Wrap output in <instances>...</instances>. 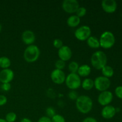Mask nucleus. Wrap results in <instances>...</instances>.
I'll return each mask as SVG.
<instances>
[{"instance_id": "nucleus-25", "label": "nucleus", "mask_w": 122, "mask_h": 122, "mask_svg": "<svg viewBox=\"0 0 122 122\" xmlns=\"http://www.w3.org/2000/svg\"><path fill=\"white\" fill-rule=\"evenodd\" d=\"M55 67L56 69L63 70V69H64L66 67V62L61 60H58L55 63Z\"/></svg>"}, {"instance_id": "nucleus-19", "label": "nucleus", "mask_w": 122, "mask_h": 122, "mask_svg": "<svg viewBox=\"0 0 122 122\" xmlns=\"http://www.w3.org/2000/svg\"><path fill=\"white\" fill-rule=\"evenodd\" d=\"M82 88L85 91H90L94 87V80L91 78H85L81 83Z\"/></svg>"}, {"instance_id": "nucleus-11", "label": "nucleus", "mask_w": 122, "mask_h": 122, "mask_svg": "<svg viewBox=\"0 0 122 122\" xmlns=\"http://www.w3.org/2000/svg\"><path fill=\"white\" fill-rule=\"evenodd\" d=\"M14 77V71L11 69H2L0 71V82L2 83H10L13 80Z\"/></svg>"}, {"instance_id": "nucleus-7", "label": "nucleus", "mask_w": 122, "mask_h": 122, "mask_svg": "<svg viewBox=\"0 0 122 122\" xmlns=\"http://www.w3.org/2000/svg\"><path fill=\"white\" fill-rule=\"evenodd\" d=\"M91 36V30L88 26H82L78 27L75 32V36L81 41H86Z\"/></svg>"}, {"instance_id": "nucleus-24", "label": "nucleus", "mask_w": 122, "mask_h": 122, "mask_svg": "<svg viewBox=\"0 0 122 122\" xmlns=\"http://www.w3.org/2000/svg\"><path fill=\"white\" fill-rule=\"evenodd\" d=\"M86 14V9L83 7H79L76 12V15L79 18L85 16Z\"/></svg>"}, {"instance_id": "nucleus-37", "label": "nucleus", "mask_w": 122, "mask_h": 122, "mask_svg": "<svg viewBox=\"0 0 122 122\" xmlns=\"http://www.w3.org/2000/svg\"><path fill=\"white\" fill-rule=\"evenodd\" d=\"M1 30H2V26H1V23H0V32H1Z\"/></svg>"}, {"instance_id": "nucleus-16", "label": "nucleus", "mask_w": 122, "mask_h": 122, "mask_svg": "<svg viewBox=\"0 0 122 122\" xmlns=\"http://www.w3.org/2000/svg\"><path fill=\"white\" fill-rule=\"evenodd\" d=\"M91 73V68L88 64H83L79 66L77 74L80 77H88Z\"/></svg>"}, {"instance_id": "nucleus-8", "label": "nucleus", "mask_w": 122, "mask_h": 122, "mask_svg": "<svg viewBox=\"0 0 122 122\" xmlns=\"http://www.w3.org/2000/svg\"><path fill=\"white\" fill-rule=\"evenodd\" d=\"M79 7V3L76 0H64L62 3L63 10L69 14L76 13Z\"/></svg>"}, {"instance_id": "nucleus-31", "label": "nucleus", "mask_w": 122, "mask_h": 122, "mask_svg": "<svg viewBox=\"0 0 122 122\" xmlns=\"http://www.w3.org/2000/svg\"><path fill=\"white\" fill-rule=\"evenodd\" d=\"M11 84L10 83H2L1 86V88L2 91H9L11 89Z\"/></svg>"}, {"instance_id": "nucleus-28", "label": "nucleus", "mask_w": 122, "mask_h": 122, "mask_svg": "<svg viewBox=\"0 0 122 122\" xmlns=\"http://www.w3.org/2000/svg\"><path fill=\"white\" fill-rule=\"evenodd\" d=\"M68 97L70 100H72V101H75V100H77V98L79 97L78 94H77L76 91L71 90L68 94Z\"/></svg>"}, {"instance_id": "nucleus-4", "label": "nucleus", "mask_w": 122, "mask_h": 122, "mask_svg": "<svg viewBox=\"0 0 122 122\" xmlns=\"http://www.w3.org/2000/svg\"><path fill=\"white\" fill-rule=\"evenodd\" d=\"M99 41L100 46L102 48L110 49L113 47L115 44V36L112 32L106 31L101 35Z\"/></svg>"}, {"instance_id": "nucleus-5", "label": "nucleus", "mask_w": 122, "mask_h": 122, "mask_svg": "<svg viewBox=\"0 0 122 122\" xmlns=\"http://www.w3.org/2000/svg\"><path fill=\"white\" fill-rule=\"evenodd\" d=\"M66 85L70 90L75 91L81 86V77L77 73H69L66 77Z\"/></svg>"}, {"instance_id": "nucleus-17", "label": "nucleus", "mask_w": 122, "mask_h": 122, "mask_svg": "<svg viewBox=\"0 0 122 122\" xmlns=\"http://www.w3.org/2000/svg\"><path fill=\"white\" fill-rule=\"evenodd\" d=\"M81 23V19L76 15H70L67 20V24L70 27H76Z\"/></svg>"}, {"instance_id": "nucleus-21", "label": "nucleus", "mask_w": 122, "mask_h": 122, "mask_svg": "<svg viewBox=\"0 0 122 122\" xmlns=\"http://www.w3.org/2000/svg\"><path fill=\"white\" fill-rule=\"evenodd\" d=\"M11 60L5 56L0 57V67L2 69H9L11 66Z\"/></svg>"}, {"instance_id": "nucleus-32", "label": "nucleus", "mask_w": 122, "mask_h": 122, "mask_svg": "<svg viewBox=\"0 0 122 122\" xmlns=\"http://www.w3.org/2000/svg\"><path fill=\"white\" fill-rule=\"evenodd\" d=\"M7 102V98L4 95H0V106L5 105Z\"/></svg>"}, {"instance_id": "nucleus-35", "label": "nucleus", "mask_w": 122, "mask_h": 122, "mask_svg": "<svg viewBox=\"0 0 122 122\" xmlns=\"http://www.w3.org/2000/svg\"><path fill=\"white\" fill-rule=\"evenodd\" d=\"M20 122H32L30 119H28V118L25 117V118H23V119H21Z\"/></svg>"}, {"instance_id": "nucleus-36", "label": "nucleus", "mask_w": 122, "mask_h": 122, "mask_svg": "<svg viewBox=\"0 0 122 122\" xmlns=\"http://www.w3.org/2000/svg\"><path fill=\"white\" fill-rule=\"evenodd\" d=\"M0 122H7L6 121L5 119H1V118H0Z\"/></svg>"}, {"instance_id": "nucleus-12", "label": "nucleus", "mask_w": 122, "mask_h": 122, "mask_svg": "<svg viewBox=\"0 0 122 122\" xmlns=\"http://www.w3.org/2000/svg\"><path fill=\"white\" fill-rule=\"evenodd\" d=\"M58 56L60 60H61L65 62L71 59L72 56V51L69 46L67 45H63L58 50Z\"/></svg>"}, {"instance_id": "nucleus-22", "label": "nucleus", "mask_w": 122, "mask_h": 122, "mask_svg": "<svg viewBox=\"0 0 122 122\" xmlns=\"http://www.w3.org/2000/svg\"><path fill=\"white\" fill-rule=\"evenodd\" d=\"M79 67V65L76 61L70 62L68 66V69L70 71V73H77Z\"/></svg>"}, {"instance_id": "nucleus-20", "label": "nucleus", "mask_w": 122, "mask_h": 122, "mask_svg": "<svg viewBox=\"0 0 122 122\" xmlns=\"http://www.w3.org/2000/svg\"><path fill=\"white\" fill-rule=\"evenodd\" d=\"M101 72L103 76L108 79L114 75V70L112 67L108 65H106L101 69Z\"/></svg>"}, {"instance_id": "nucleus-29", "label": "nucleus", "mask_w": 122, "mask_h": 122, "mask_svg": "<svg viewBox=\"0 0 122 122\" xmlns=\"http://www.w3.org/2000/svg\"><path fill=\"white\" fill-rule=\"evenodd\" d=\"M53 46L59 50L60 48H61L63 46V43L61 39H56L53 41Z\"/></svg>"}, {"instance_id": "nucleus-14", "label": "nucleus", "mask_w": 122, "mask_h": 122, "mask_svg": "<svg viewBox=\"0 0 122 122\" xmlns=\"http://www.w3.org/2000/svg\"><path fill=\"white\" fill-rule=\"evenodd\" d=\"M21 40L24 44L28 46L33 45L36 40V36L33 31L30 30H26L21 34Z\"/></svg>"}, {"instance_id": "nucleus-9", "label": "nucleus", "mask_w": 122, "mask_h": 122, "mask_svg": "<svg viewBox=\"0 0 122 122\" xmlns=\"http://www.w3.org/2000/svg\"><path fill=\"white\" fill-rule=\"evenodd\" d=\"M113 99V95L112 92L106 91L101 92L98 97V102L101 106H108L112 102Z\"/></svg>"}, {"instance_id": "nucleus-1", "label": "nucleus", "mask_w": 122, "mask_h": 122, "mask_svg": "<svg viewBox=\"0 0 122 122\" xmlns=\"http://www.w3.org/2000/svg\"><path fill=\"white\" fill-rule=\"evenodd\" d=\"M76 107L80 113L87 114L92 109L93 101L87 95H80L76 100Z\"/></svg>"}, {"instance_id": "nucleus-3", "label": "nucleus", "mask_w": 122, "mask_h": 122, "mask_svg": "<svg viewBox=\"0 0 122 122\" xmlns=\"http://www.w3.org/2000/svg\"><path fill=\"white\" fill-rule=\"evenodd\" d=\"M40 56V50L35 45H29L25 50L23 57L27 63H34L38 60Z\"/></svg>"}, {"instance_id": "nucleus-2", "label": "nucleus", "mask_w": 122, "mask_h": 122, "mask_svg": "<svg viewBox=\"0 0 122 122\" xmlns=\"http://www.w3.org/2000/svg\"><path fill=\"white\" fill-rule=\"evenodd\" d=\"M107 57L103 51H97L92 55L91 63L97 70H101L107 65Z\"/></svg>"}, {"instance_id": "nucleus-15", "label": "nucleus", "mask_w": 122, "mask_h": 122, "mask_svg": "<svg viewBox=\"0 0 122 122\" xmlns=\"http://www.w3.org/2000/svg\"><path fill=\"white\" fill-rule=\"evenodd\" d=\"M116 113V108L113 106L108 105L103 107L101 111V116L104 119H112Z\"/></svg>"}, {"instance_id": "nucleus-30", "label": "nucleus", "mask_w": 122, "mask_h": 122, "mask_svg": "<svg viewBox=\"0 0 122 122\" xmlns=\"http://www.w3.org/2000/svg\"><path fill=\"white\" fill-rule=\"evenodd\" d=\"M115 94L119 98L122 100V86H119L116 88Z\"/></svg>"}, {"instance_id": "nucleus-6", "label": "nucleus", "mask_w": 122, "mask_h": 122, "mask_svg": "<svg viewBox=\"0 0 122 122\" xmlns=\"http://www.w3.org/2000/svg\"><path fill=\"white\" fill-rule=\"evenodd\" d=\"M94 87L100 92L107 91L110 87L111 81L110 79L103 76L97 77L94 80Z\"/></svg>"}, {"instance_id": "nucleus-34", "label": "nucleus", "mask_w": 122, "mask_h": 122, "mask_svg": "<svg viewBox=\"0 0 122 122\" xmlns=\"http://www.w3.org/2000/svg\"><path fill=\"white\" fill-rule=\"evenodd\" d=\"M82 122H98V121L92 117H86Z\"/></svg>"}, {"instance_id": "nucleus-23", "label": "nucleus", "mask_w": 122, "mask_h": 122, "mask_svg": "<svg viewBox=\"0 0 122 122\" xmlns=\"http://www.w3.org/2000/svg\"><path fill=\"white\" fill-rule=\"evenodd\" d=\"M17 119V114L14 112L8 113L5 116V120L7 122H14Z\"/></svg>"}, {"instance_id": "nucleus-33", "label": "nucleus", "mask_w": 122, "mask_h": 122, "mask_svg": "<svg viewBox=\"0 0 122 122\" xmlns=\"http://www.w3.org/2000/svg\"><path fill=\"white\" fill-rule=\"evenodd\" d=\"M38 122H51V120L47 116H42L38 120Z\"/></svg>"}, {"instance_id": "nucleus-10", "label": "nucleus", "mask_w": 122, "mask_h": 122, "mask_svg": "<svg viewBox=\"0 0 122 122\" xmlns=\"http://www.w3.org/2000/svg\"><path fill=\"white\" fill-rule=\"evenodd\" d=\"M65 73L63 70L54 69L51 73V79L52 82L57 85H61L65 82Z\"/></svg>"}, {"instance_id": "nucleus-18", "label": "nucleus", "mask_w": 122, "mask_h": 122, "mask_svg": "<svg viewBox=\"0 0 122 122\" xmlns=\"http://www.w3.org/2000/svg\"><path fill=\"white\" fill-rule=\"evenodd\" d=\"M86 42L88 46L92 49H97L100 47L99 39L94 36H91L86 40Z\"/></svg>"}, {"instance_id": "nucleus-26", "label": "nucleus", "mask_w": 122, "mask_h": 122, "mask_svg": "<svg viewBox=\"0 0 122 122\" xmlns=\"http://www.w3.org/2000/svg\"><path fill=\"white\" fill-rule=\"evenodd\" d=\"M46 114L48 117L51 119L52 117H54L56 114V110L52 107H48L46 109Z\"/></svg>"}, {"instance_id": "nucleus-13", "label": "nucleus", "mask_w": 122, "mask_h": 122, "mask_svg": "<svg viewBox=\"0 0 122 122\" xmlns=\"http://www.w3.org/2000/svg\"><path fill=\"white\" fill-rule=\"evenodd\" d=\"M102 10L107 13H113L116 11L117 4L114 0H103L101 2Z\"/></svg>"}, {"instance_id": "nucleus-27", "label": "nucleus", "mask_w": 122, "mask_h": 122, "mask_svg": "<svg viewBox=\"0 0 122 122\" xmlns=\"http://www.w3.org/2000/svg\"><path fill=\"white\" fill-rule=\"evenodd\" d=\"M51 122H66V120L63 116L56 114L51 119Z\"/></svg>"}]
</instances>
